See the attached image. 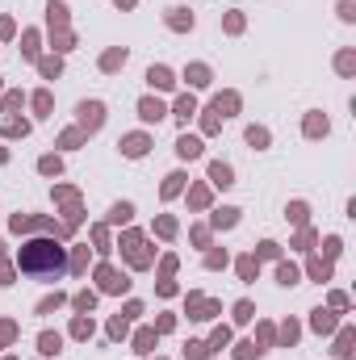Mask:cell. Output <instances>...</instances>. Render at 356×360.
<instances>
[{
    "mask_svg": "<svg viewBox=\"0 0 356 360\" xmlns=\"http://www.w3.org/2000/svg\"><path fill=\"white\" fill-rule=\"evenodd\" d=\"M21 272L25 276H59L63 272V248H55V243H30L21 252Z\"/></svg>",
    "mask_w": 356,
    "mask_h": 360,
    "instance_id": "1",
    "label": "cell"
}]
</instances>
